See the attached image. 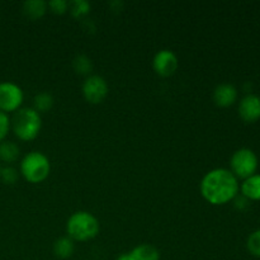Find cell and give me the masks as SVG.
<instances>
[{"mask_svg": "<svg viewBox=\"0 0 260 260\" xmlns=\"http://www.w3.org/2000/svg\"><path fill=\"white\" fill-rule=\"evenodd\" d=\"M238 192V178L231 173V170L223 168L208 172L201 182V194L211 205H226L235 200Z\"/></svg>", "mask_w": 260, "mask_h": 260, "instance_id": "6da1fadb", "label": "cell"}, {"mask_svg": "<svg viewBox=\"0 0 260 260\" xmlns=\"http://www.w3.org/2000/svg\"><path fill=\"white\" fill-rule=\"evenodd\" d=\"M10 127L19 140L32 141L40 135L42 127L41 114L35 108L18 109L10 119Z\"/></svg>", "mask_w": 260, "mask_h": 260, "instance_id": "7a4b0ae2", "label": "cell"}, {"mask_svg": "<svg viewBox=\"0 0 260 260\" xmlns=\"http://www.w3.org/2000/svg\"><path fill=\"white\" fill-rule=\"evenodd\" d=\"M98 218L86 211H78L73 213L66 223V231L69 238L76 241H88L99 234Z\"/></svg>", "mask_w": 260, "mask_h": 260, "instance_id": "3957f363", "label": "cell"}, {"mask_svg": "<svg viewBox=\"0 0 260 260\" xmlns=\"http://www.w3.org/2000/svg\"><path fill=\"white\" fill-rule=\"evenodd\" d=\"M51 164L48 157L43 152L30 151L20 161V174L28 183L37 184L48 178Z\"/></svg>", "mask_w": 260, "mask_h": 260, "instance_id": "277c9868", "label": "cell"}, {"mask_svg": "<svg viewBox=\"0 0 260 260\" xmlns=\"http://www.w3.org/2000/svg\"><path fill=\"white\" fill-rule=\"evenodd\" d=\"M230 165L231 173L236 178L246 179L255 174L256 169H258V157L253 150L244 147V149H239L238 151L234 152L230 160Z\"/></svg>", "mask_w": 260, "mask_h": 260, "instance_id": "5b68a950", "label": "cell"}, {"mask_svg": "<svg viewBox=\"0 0 260 260\" xmlns=\"http://www.w3.org/2000/svg\"><path fill=\"white\" fill-rule=\"evenodd\" d=\"M24 99L22 88L13 81L0 83V111L4 113L17 112L20 109Z\"/></svg>", "mask_w": 260, "mask_h": 260, "instance_id": "8992f818", "label": "cell"}, {"mask_svg": "<svg viewBox=\"0 0 260 260\" xmlns=\"http://www.w3.org/2000/svg\"><path fill=\"white\" fill-rule=\"evenodd\" d=\"M108 83L103 76L90 75L83 84V94L86 102L91 104H99L108 95Z\"/></svg>", "mask_w": 260, "mask_h": 260, "instance_id": "52a82bcc", "label": "cell"}, {"mask_svg": "<svg viewBox=\"0 0 260 260\" xmlns=\"http://www.w3.org/2000/svg\"><path fill=\"white\" fill-rule=\"evenodd\" d=\"M178 66H179V61H178L177 55L170 50H160L152 60V68L155 73L164 78L173 75L177 71Z\"/></svg>", "mask_w": 260, "mask_h": 260, "instance_id": "ba28073f", "label": "cell"}, {"mask_svg": "<svg viewBox=\"0 0 260 260\" xmlns=\"http://www.w3.org/2000/svg\"><path fill=\"white\" fill-rule=\"evenodd\" d=\"M239 116L246 123H253L260 119V96L248 94L239 104Z\"/></svg>", "mask_w": 260, "mask_h": 260, "instance_id": "9c48e42d", "label": "cell"}, {"mask_svg": "<svg viewBox=\"0 0 260 260\" xmlns=\"http://www.w3.org/2000/svg\"><path fill=\"white\" fill-rule=\"evenodd\" d=\"M236 99H238V90L231 84H220L213 90V101L218 107L226 108L233 106Z\"/></svg>", "mask_w": 260, "mask_h": 260, "instance_id": "30bf717a", "label": "cell"}, {"mask_svg": "<svg viewBox=\"0 0 260 260\" xmlns=\"http://www.w3.org/2000/svg\"><path fill=\"white\" fill-rule=\"evenodd\" d=\"M241 193L249 201H260V174H254L244 179Z\"/></svg>", "mask_w": 260, "mask_h": 260, "instance_id": "8fae6325", "label": "cell"}, {"mask_svg": "<svg viewBox=\"0 0 260 260\" xmlns=\"http://www.w3.org/2000/svg\"><path fill=\"white\" fill-rule=\"evenodd\" d=\"M47 3L43 0H27L23 3V13L29 19H40L47 12Z\"/></svg>", "mask_w": 260, "mask_h": 260, "instance_id": "7c38bea8", "label": "cell"}, {"mask_svg": "<svg viewBox=\"0 0 260 260\" xmlns=\"http://www.w3.org/2000/svg\"><path fill=\"white\" fill-rule=\"evenodd\" d=\"M20 155V149L15 142L9 141V140H4L0 144V162H7V164H12V162L17 161L18 157Z\"/></svg>", "mask_w": 260, "mask_h": 260, "instance_id": "4fadbf2b", "label": "cell"}, {"mask_svg": "<svg viewBox=\"0 0 260 260\" xmlns=\"http://www.w3.org/2000/svg\"><path fill=\"white\" fill-rule=\"evenodd\" d=\"M74 249H75L74 240L69 238V236H63V238L57 239L53 243V253L60 259L70 258L74 254Z\"/></svg>", "mask_w": 260, "mask_h": 260, "instance_id": "5bb4252c", "label": "cell"}, {"mask_svg": "<svg viewBox=\"0 0 260 260\" xmlns=\"http://www.w3.org/2000/svg\"><path fill=\"white\" fill-rule=\"evenodd\" d=\"M132 260H160V253L150 244H141L131 251Z\"/></svg>", "mask_w": 260, "mask_h": 260, "instance_id": "9a60e30c", "label": "cell"}, {"mask_svg": "<svg viewBox=\"0 0 260 260\" xmlns=\"http://www.w3.org/2000/svg\"><path fill=\"white\" fill-rule=\"evenodd\" d=\"M33 108L38 112V113H45L48 112L53 107V98L50 93L47 91H42V93L37 94L33 99Z\"/></svg>", "mask_w": 260, "mask_h": 260, "instance_id": "2e32d148", "label": "cell"}, {"mask_svg": "<svg viewBox=\"0 0 260 260\" xmlns=\"http://www.w3.org/2000/svg\"><path fill=\"white\" fill-rule=\"evenodd\" d=\"M74 70L80 75H89L93 70V62L86 55H78L73 61Z\"/></svg>", "mask_w": 260, "mask_h": 260, "instance_id": "e0dca14e", "label": "cell"}, {"mask_svg": "<svg viewBox=\"0 0 260 260\" xmlns=\"http://www.w3.org/2000/svg\"><path fill=\"white\" fill-rule=\"evenodd\" d=\"M90 8V3H88L86 0H73L69 3V10H70L71 15L75 18H83L88 15Z\"/></svg>", "mask_w": 260, "mask_h": 260, "instance_id": "ac0fdd59", "label": "cell"}, {"mask_svg": "<svg viewBox=\"0 0 260 260\" xmlns=\"http://www.w3.org/2000/svg\"><path fill=\"white\" fill-rule=\"evenodd\" d=\"M19 178V173L13 167L0 168V179L5 184H14Z\"/></svg>", "mask_w": 260, "mask_h": 260, "instance_id": "d6986e66", "label": "cell"}, {"mask_svg": "<svg viewBox=\"0 0 260 260\" xmlns=\"http://www.w3.org/2000/svg\"><path fill=\"white\" fill-rule=\"evenodd\" d=\"M246 246H248V250L250 251V254L260 258V230H256L253 234H250Z\"/></svg>", "mask_w": 260, "mask_h": 260, "instance_id": "ffe728a7", "label": "cell"}, {"mask_svg": "<svg viewBox=\"0 0 260 260\" xmlns=\"http://www.w3.org/2000/svg\"><path fill=\"white\" fill-rule=\"evenodd\" d=\"M10 118L7 113L0 111V144H2L4 140H7L8 134L10 131Z\"/></svg>", "mask_w": 260, "mask_h": 260, "instance_id": "44dd1931", "label": "cell"}, {"mask_svg": "<svg viewBox=\"0 0 260 260\" xmlns=\"http://www.w3.org/2000/svg\"><path fill=\"white\" fill-rule=\"evenodd\" d=\"M47 7L55 14H63L69 9V2H66V0H51L47 3Z\"/></svg>", "mask_w": 260, "mask_h": 260, "instance_id": "7402d4cb", "label": "cell"}, {"mask_svg": "<svg viewBox=\"0 0 260 260\" xmlns=\"http://www.w3.org/2000/svg\"><path fill=\"white\" fill-rule=\"evenodd\" d=\"M249 206V200H246L245 197H239L235 200V207L236 208H240V210H244Z\"/></svg>", "mask_w": 260, "mask_h": 260, "instance_id": "603a6c76", "label": "cell"}, {"mask_svg": "<svg viewBox=\"0 0 260 260\" xmlns=\"http://www.w3.org/2000/svg\"><path fill=\"white\" fill-rule=\"evenodd\" d=\"M116 260H132V256L129 253H124V254H122V255H119Z\"/></svg>", "mask_w": 260, "mask_h": 260, "instance_id": "cb8c5ba5", "label": "cell"}, {"mask_svg": "<svg viewBox=\"0 0 260 260\" xmlns=\"http://www.w3.org/2000/svg\"><path fill=\"white\" fill-rule=\"evenodd\" d=\"M0 168H2V162H0Z\"/></svg>", "mask_w": 260, "mask_h": 260, "instance_id": "d4e9b609", "label": "cell"}]
</instances>
